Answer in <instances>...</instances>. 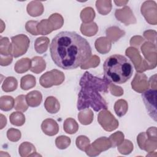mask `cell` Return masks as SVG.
Returning <instances> with one entry per match:
<instances>
[{"mask_svg":"<svg viewBox=\"0 0 157 157\" xmlns=\"http://www.w3.org/2000/svg\"><path fill=\"white\" fill-rule=\"evenodd\" d=\"M81 87L78 94L77 109L78 110L93 108L95 112L108 108L106 101L102 97L101 92L107 93L109 83L105 80L86 71L80 80Z\"/></svg>","mask_w":157,"mask_h":157,"instance_id":"cell-2","label":"cell"},{"mask_svg":"<svg viewBox=\"0 0 157 157\" xmlns=\"http://www.w3.org/2000/svg\"><path fill=\"white\" fill-rule=\"evenodd\" d=\"M28 105L26 101V96L25 95H20L15 99L14 109L21 112H25L28 108Z\"/></svg>","mask_w":157,"mask_h":157,"instance_id":"cell-14","label":"cell"},{"mask_svg":"<svg viewBox=\"0 0 157 157\" xmlns=\"http://www.w3.org/2000/svg\"><path fill=\"white\" fill-rule=\"evenodd\" d=\"M42 101V96L41 93L39 91H32L26 95V101L29 107H37L40 104Z\"/></svg>","mask_w":157,"mask_h":157,"instance_id":"cell-6","label":"cell"},{"mask_svg":"<svg viewBox=\"0 0 157 157\" xmlns=\"http://www.w3.org/2000/svg\"><path fill=\"white\" fill-rule=\"evenodd\" d=\"M114 110L118 117L124 116L128 110L127 102L124 99H119L117 101L114 105Z\"/></svg>","mask_w":157,"mask_h":157,"instance_id":"cell-13","label":"cell"},{"mask_svg":"<svg viewBox=\"0 0 157 157\" xmlns=\"http://www.w3.org/2000/svg\"><path fill=\"white\" fill-rule=\"evenodd\" d=\"M22 61H21V59L20 60H18L15 66H14V69L15 71L17 72V73H23L25 72H26L27 71L29 70V69H30L31 67V60L28 59L26 63L25 64H22Z\"/></svg>","mask_w":157,"mask_h":157,"instance_id":"cell-16","label":"cell"},{"mask_svg":"<svg viewBox=\"0 0 157 157\" xmlns=\"http://www.w3.org/2000/svg\"><path fill=\"white\" fill-rule=\"evenodd\" d=\"M7 136L9 140L17 142L21 138V132L18 129L10 128L7 132Z\"/></svg>","mask_w":157,"mask_h":157,"instance_id":"cell-18","label":"cell"},{"mask_svg":"<svg viewBox=\"0 0 157 157\" xmlns=\"http://www.w3.org/2000/svg\"><path fill=\"white\" fill-rule=\"evenodd\" d=\"M18 86V82L15 78L9 77L6 78L2 83V89L5 92H10L15 90Z\"/></svg>","mask_w":157,"mask_h":157,"instance_id":"cell-11","label":"cell"},{"mask_svg":"<svg viewBox=\"0 0 157 157\" xmlns=\"http://www.w3.org/2000/svg\"><path fill=\"white\" fill-rule=\"evenodd\" d=\"M1 99L4 101L6 102L5 105L1 107V109L2 110L9 111V110H10L13 108V107L14 105V103H15V102H14L15 100L12 96H4L1 98Z\"/></svg>","mask_w":157,"mask_h":157,"instance_id":"cell-17","label":"cell"},{"mask_svg":"<svg viewBox=\"0 0 157 157\" xmlns=\"http://www.w3.org/2000/svg\"><path fill=\"white\" fill-rule=\"evenodd\" d=\"M49 39L47 37H40L36 39L34 43V48L36 52L42 54L47 50Z\"/></svg>","mask_w":157,"mask_h":157,"instance_id":"cell-8","label":"cell"},{"mask_svg":"<svg viewBox=\"0 0 157 157\" xmlns=\"http://www.w3.org/2000/svg\"><path fill=\"white\" fill-rule=\"evenodd\" d=\"M42 61H44V59L42 57H40V56L33 57L31 60V67L30 68L31 71L36 74H39L42 72L45 69V67L39 66V64H40Z\"/></svg>","mask_w":157,"mask_h":157,"instance_id":"cell-15","label":"cell"},{"mask_svg":"<svg viewBox=\"0 0 157 157\" xmlns=\"http://www.w3.org/2000/svg\"><path fill=\"white\" fill-rule=\"evenodd\" d=\"M20 87L23 90H28L36 85V78L33 75H26L23 76L20 80Z\"/></svg>","mask_w":157,"mask_h":157,"instance_id":"cell-9","label":"cell"},{"mask_svg":"<svg viewBox=\"0 0 157 157\" xmlns=\"http://www.w3.org/2000/svg\"><path fill=\"white\" fill-rule=\"evenodd\" d=\"M9 120L12 124L17 126H20L23 125L25 123V117L21 112H14L10 115Z\"/></svg>","mask_w":157,"mask_h":157,"instance_id":"cell-12","label":"cell"},{"mask_svg":"<svg viewBox=\"0 0 157 157\" xmlns=\"http://www.w3.org/2000/svg\"><path fill=\"white\" fill-rule=\"evenodd\" d=\"M54 63L64 70L82 67L91 58V48L88 42L74 31H61L52 39L50 45Z\"/></svg>","mask_w":157,"mask_h":157,"instance_id":"cell-1","label":"cell"},{"mask_svg":"<svg viewBox=\"0 0 157 157\" xmlns=\"http://www.w3.org/2000/svg\"><path fill=\"white\" fill-rule=\"evenodd\" d=\"M38 25L37 21H28L26 23V31L33 35H39L38 33L36 31V28Z\"/></svg>","mask_w":157,"mask_h":157,"instance_id":"cell-19","label":"cell"},{"mask_svg":"<svg viewBox=\"0 0 157 157\" xmlns=\"http://www.w3.org/2000/svg\"><path fill=\"white\" fill-rule=\"evenodd\" d=\"M41 129L43 132L49 136L56 135L59 131V126L57 122L52 118L44 120L41 124Z\"/></svg>","mask_w":157,"mask_h":157,"instance_id":"cell-5","label":"cell"},{"mask_svg":"<svg viewBox=\"0 0 157 157\" xmlns=\"http://www.w3.org/2000/svg\"><path fill=\"white\" fill-rule=\"evenodd\" d=\"M44 106L47 111L50 113H57L60 107L59 101L53 96H48L46 98L44 102Z\"/></svg>","mask_w":157,"mask_h":157,"instance_id":"cell-7","label":"cell"},{"mask_svg":"<svg viewBox=\"0 0 157 157\" xmlns=\"http://www.w3.org/2000/svg\"><path fill=\"white\" fill-rule=\"evenodd\" d=\"M156 89H148L142 93V98L150 117L156 121Z\"/></svg>","mask_w":157,"mask_h":157,"instance_id":"cell-4","label":"cell"},{"mask_svg":"<svg viewBox=\"0 0 157 157\" xmlns=\"http://www.w3.org/2000/svg\"><path fill=\"white\" fill-rule=\"evenodd\" d=\"M104 79L109 84H122L127 82L133 73V66L123 55H112L104 63Z\"/></svg>","mask_w":157,"mask_h":157,"instance_id":"cell-3","label":"cell"},{"mask_svg":"<svg viewBox=\"0 0 157 157\" xmlns=\"http://www.w3.org/2000/svg\"><path fill=\"white\" fill-rule=\"evenodd\" d=\"M63 129L66 133L73 134L78 131V125L74 119L69 118H67L64 122Z\"/></svg>","mask_w":157,"mask_h":157,"instance_id":"cell-10","label":"cell"}]
</instances>
